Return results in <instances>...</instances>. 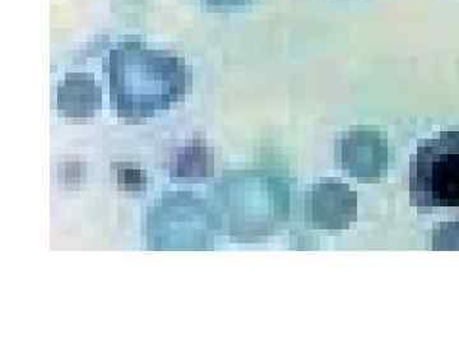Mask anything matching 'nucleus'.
<instances>
[{"label":"nucleus","instance_id":"1","mask_svg":"<svg viewBox=\"0 0 459 344\" xmlns=\"http://www.w3.org/2000/svg\"><path fill=\"white\" fill-rule=\"evenodd\" d=\"M410 202L419 208L459 207V132L420 142L411 159Z\"/></svg>","mask_w":459,"mask_h":344}]
</instances>
